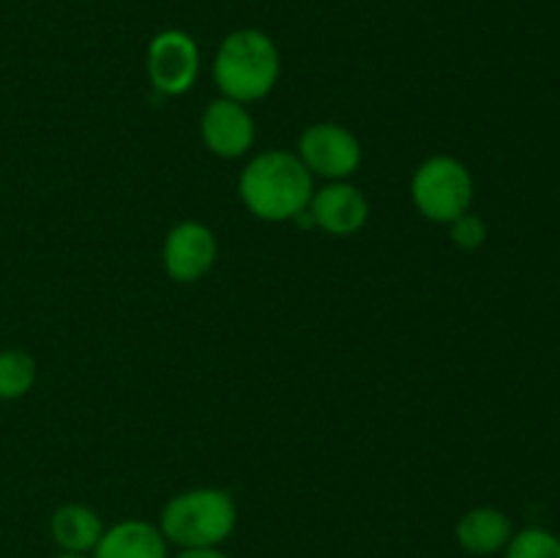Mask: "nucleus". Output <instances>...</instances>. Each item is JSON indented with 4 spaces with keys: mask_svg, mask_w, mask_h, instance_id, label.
<instances>
[{
    "mask_svg": "<svg viewBox=\"0 0 560 558\" xmlns=\"http://www.w3.org/2000/svg\"><path fill=\"white\" fill-rule=\"evenodd\" d=\"M476 184L468 164L448 153H435L413 170L410 200L416 211L435 224H452L474 208Z\"/></svg>",
    "mask_w": 560,
    "mask_h": 558,
    "instance_id": "20e7f679",
    "label": "nucleus"
},
{
    "mask_svg": "<svg viewBox=\"0 0 560 558\" xmlns=\"http://www.w3.org/2000/svg\"><path fill=\"white\" fill-rule=\"evenodd\" d=\"M295 156L304 162L312 178L348 181L350 175L359 173L364 148L348 126L337 120H320L301 131L295 142Z\"/></svg>",
    "mask_w": 560,
    "mask_h": 558,
    "instance_id": "39448f33",
    "label": "nucleus"
},
{
    "mask_svg": "<svg viewBox=\"0 0 560 558\" xmlns=\"http://www.w3.org/2000/svg\"><path fill=\"white\" fill-rule=\"evenodd\" d=\"M91 558H170V542L156 523L129 518L107 525Z\"/></svg>",
    "mask_w": 560,
    "mask_h": 558,
    "instance_id": "9d476101",
    "label": "nucleus"
},
{
    "mask_svg": "<svg viewBox=\"0 0 560 558\" xmlns=\"http://www.w3.org/2000/svg\"><path fill=\"white\" fill-rule=\"evenodd\" d=\"M503 558H560V536L541 525L514 531Z\"/></svg>",
    "mask_w": 560,
    "mask_h": 558,
    "instance_id": "4468645a",
    "label": "nucleus"
},
{
    "mask_svg": "<svg viewBox=\"0 0 560 558\" xmlns=\"http://www.w3.org/2000/svg\"><path fill=\"white\" fill-rule=\"evenodd\" d=\"M448 233H452L454 246H459V249H465V252H476L485 246L490 230H487V222L479 217V213L468 211L448 224Z\"/></svg>",
    "mask_w": 560,
    "mask_h": 558,
    "instance_id": "2eb2a0df",
    "label": "nucleus"
},
{
    "mask_svg": "<svg viewBox=\"0 0 560 558\" xmlns=\"http://www.w3.org/2000/svg\"><path fill=\"white\" fill-rule=\"evenodd\" d=\"M306 213L323 233L348 239L361 233L370 222V200L350 181H328L320 189L315 186Z\"/></svg>",
    "mask_w": 560,
    "mask_h": 558,
    "instance_id": "1a4fd4ad",
    "label": "nucleus"
},
{
    "mask_svg": "<svg viewBox=\"0 0 560 558\" xmlns=\"http://www.w3.org/2000/svg\"><path fill=\"white\" fill-rule=\"evenodd\" d=\"M173 558H233L222 547H200V550H178Z\"/></svg>",
    "mask_w": 560,
    "mask_h": 558,
    "instance_id": "dca6fc26",
    "label": "nucleus"
},
{
    "mask_svg": "<svg viewBox=\"0 0 560 558\" xmlns=\"http://www.w3.org/2000/svg\"><path fill=\"white\" fill-rule=\"evenodd\" d=\"M315 178L295 151H260L238 175V197L260 222H293L310 208Z\"/></svg>",
    "mask_w": 560,
    "mask_h": 558,
    "instance_id": "f257e3e1",
    "label": "nucleus"
},
{
    "mask_svg": "<svg viewBox=\"0 0 560 558\" xmlns=\"http://www.w3.org/2000/svg\"><path fill=\"white\" fill-rule=\"evenodd\" d=\"M202 55L195 36L180 27H164L148 42L145 71L162 96H184L200 77Z\"/></svg>",
    "mask_w": 560,
    "mask_h": 558,
    "instance_id": "423d86ee",
    "label": "nucleus"
},
{
    "mask_svg": "<svg viewBox=\"0 0 560 558\" xmlns=\"http://www.w3.org/2000/svg\"><path fill=\"white\" fill-rule=\"evenodd\" d=\"M514 534V523L503 509L474 507L454 525V539L468 556L490 558L506 550Z\"/></svg>",
    "mask_w": 560,
    "mask_h": 558,
    "instance_id": "9b49d317",
    "label": "nucleus"
},
{
    "mask_svg": "<svg viewBox=\"0 0 560 558\" xmlns=\"http://www.w3.org/2000/svg\"><path fill=\"white\" fill-rule=\"evenodd\" d=\"M52 558H91V556H74V553H58V556Z\"/></svg>",
    "mask_w": 560,
    "mask_h": 558,
    "instance_id": "f3484780",
    "label": "nucleus"
},
{
    "mask_svg": "<svg viewBox=\"0 0 560 558\" xmlns=\"http://www.w3.org/2000/svg\"><path fill=\"white\" fill-rule=\"evenodd\" d=\"M282 55L277 42L257 27H238L222 38L213 58V82L224 98L255 104L277 88Z\"/></svg>",
    "mask_w": 560,
    "mask_h": 558,
    "instance_id": "f03ea898",
    "label": "nucleus"
},
{
    "mask_svg": "<svg viewBox=\"0 0 560 558\" xmlns=\"http://www.w3.org/2000/svg\"><path fill=\"white\" fill-rule=\"evenodd\" d=\"M200 137L213 156L241 159L255 148L257 126L246 104L219 96L202 109Z\"/></svg>",
    "mask_w": 560,
    "mask_h": 558,
    "instance_id": "6e6552de",
    "label": "nucleus"
},
{
    "mask_svg": "<svg viewBox=\"0 0 560 558\" xmlns=\"http://www.w3.org/2000/svg\"><path fill=\"white\" fill-rule=\"evenodd\" d=\"M219 257V241L208 224L186 219L178 222L162 244V266L173 282L191 284L213 271Z\"/></svg>",
    "mask_w": 560,
    "mask_h": 558,
    "instance_id": "0eeeda50",
    "label": "nucleus"
},
{
    "mask_svg": "<svg viewBox=\"0 0 560 558\" xmlns=\"http://www.w3.org/2000/svg\"><path fill=\"white\" fill-rule=\"evenodd\" d=\"M38 364L27 350L5 348L0 350V399H22L36 386Z\"/></svg>",
    "mask_w": 560,
    "mask_h": 558,
    "instance_id": "ddd939ff",
    "label": "nucleus"
},
{
    "mask_svg": "<svg viewBox=\"0 0 560 558\" xmlns=\"http://www.w3.org/2000/svg\"><path fill=\"white\" fill-rule=\"evenodd\" d=\"M104 520L88 503H63L49 518V536L60 553H74V556H91L104 534Z\"/></svg>",
    "mask_w": 560,
    "mask_h": 558,
    "instance_id": "f8f14e48",
    "label": "nucleus"
},
{
    "mask_svg": "<svg viewBox=\"0 0 560 558\" xmlns=\"http://www.w3.org/2000/svg\"><path fill=\"white\" fill-rule=\"evenodd\" d=\"M156 525L178 550L222 547L235 534L238 507L222 487H191L164 503Z\"/></svg>",
    "mask_w": 560,
    "mask_h": 558,
    "instance_id": "7ed1b4c3",
    "label": "nucleus"
}]
</instances>
